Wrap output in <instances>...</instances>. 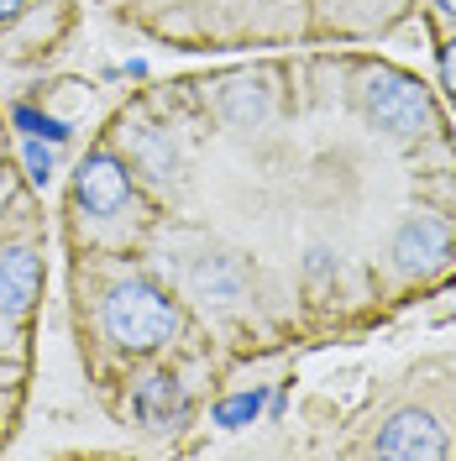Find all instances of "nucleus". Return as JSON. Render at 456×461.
I'll return each instance as SVG.
<instances>
[{
  "mask_svg": "<svg viewBox=\"0 0 456 461\" xmlns=\"http://www.w3.org/2000/svg\"><path fill=\"white\" fill-rule=\"evenodd\" d=\"M451 258V226L441 215H409L399 230H394V267L404 278H425L441 262Z\"/></svg>",
  "mask_w": 456,
  "mask_h": 461,
  "instance_id": "20e7f679",
  "label": "nucleus"
},
{
  "mask_svg": "<svg viewBox=\"0 0 456 461\" xmlns=\"http://www.w3.org/2000/svg\"><path fill=\"white\" fill-rule=\"evenodd\" d=\"M74 200H79V210H85V215H95V221H111V215H121V210H126V200H132V173H126V163H121V158H111V152H95V158H85V163H79V173H74Z\"/></svg>",
  "mask_w": 456,
  "mask_h": 461,
  "instance_id": "7ed1b4c3",
  "label": "nucleus"
},
{
  "mask_svg": "<svg viewBox=\"0 0 456 461\" xmlns=\"http://www.w3.org/2000/svg\"><path fill=\"white\" fill-rule=\"evenodd\" d=\"M451 451L446 430L435 425V414L425 409H399L383 430H378V456H399V461H441Z\"/></svg>",
  "mask_w": 456,
  "mask_h": 461,
  "instance_id": "39448f33",
  "label": "nucleus"
},
{
  "mask_svg": "<svg viewBox=\"0 0 456 461\" xmlns=\"http://www.w3.org/2000/svg\"><path fill=\"white\" fill-rule=\"evenodd\" d=\"M189 284L205 304H236V299H247V267L236 258H205L189 273Z\"/></svg>",
  "mask_w": 456,
  "mask_h": 461,
  "instance_id": "6e6552de",
  "label": "nucleus"
},
{
  "mask_svg": "<svg viewBox=\"0 0 456 461\" xmlns=\"http://www.w3.org/2000/svg\"><path fill=\"white\" fill-rule=\"evenodd\" d=\"M441 85L456 95V37L446 42V48H441Z\"/></svg>",
  "mask_w": 456,
  "mask_h": 461,
  "instance_id": "4468645a",
  "label": "nucleus"
},
{
  "mask_svg": "<svg viewBox=\"0 0 456 461\" xmlns=\"http://www.w3.org/2000/svg\"><path fill=\"white\" fill-rule=\"evenodd\" d=\"M257 409H262V393H236L215 409V425H226V430H242L247 420H257Z\"/></svg>",
  "mask_w": 456,
  "mask_h": 461,
  "instance_id": "9d476101",
  "label": "nucleus"
},
{
  "mask_svg": "<svg viewBox=\"0 0 456 461\" xmlns=\"http://www.w3.org/2000/svg\"><path fill=\"white\" fill-rule=\"evenodd\" d=\"M137 152H142L147 163H152V178H169L173 173V152H163V147H158V137H137Z\"/></svg>",
  "mask_w": 456,
  "mask_h": 461,
  "instance_id": "f8f14e48",
  "label": "nucleus"
},
{
  "mask_svg": "<svg viewBox=\"0 0 456 461\" xmlns=\"http://www.w3.org/2000/svg\"><path fill=\"white\" fill-rule=\"evenodd\" d=\"M22 5H27V0H0V22H16V16H22Z\"/></svg>",
  "mask_w": 456,
  "mask_h": 461,
  "instance_id": "2eb2a0df",
  "label": "nucleus"
},
{
  "mask_svg": "<svg viewBox=\"0 0 456 461\" xmlns=\"http://www.w3.org/2000/svg\"><path fill=\"white\" fill-rule=\"evenodd\" d=\"M27 168H32L37 184H48V178H53V152H48V147H37V142H27Z\"/></svg>",
  "mask_w": 456,
  "mask_h": 461,
  "instance_id": "ddd939ff",
  "label": "nucleus"
},
{
  "mask_svg": "<svg viewBox=\"0 0 456 461\" xmlns=\"http://www.w3.org/2000/svg\"><path fill=\"white\" fill-rule=\"evenodd\" d=\"M435 5H441V11H446V16H456V0H435Z\"/></svg>",
  "mask_w": 456,
  "mask_h": 461,
  "instance_id": "dca6fc26",
  "label": "nucleus"
},
{
  "mask_svg": "<svg viewBox=\"0 0 456 461\" xmlns=\"http://www.w3.org/2000/svg\"><path fill=\"white\" fill-rule=\"evenodd\" d=\"M362 111L378 121V131H388V137H399V142H415V137L435 131V100H430V89L420 85L415 74H399V68L368 74V85H362Z\"/></svg>",
  "mask_w": 456,
  "mask_h": 461,
  "instance_id": "f03ea898",
  "label": "nucleus"
},
{
  "mask_svg": "<svg viewBox=\"0 0 456 461\" xmlns=\"http://www.w3.org/2000/svg\"><path fill=\"white\" fill-rule=\"evenodd\" d=\"M42 294V262L32 247H0V315H27Z\"/></svg>",
  "mask_w": 456,
  "mask_h": 461,
  "instance_id": "423d86ee",
  "label": "nucleus"
},
{
  "mask_svg": "<svg viewBox=\"0 0 456 461\" xmlns=\"http://www.w3.org/2000/svg\"><path fill=\"white\" fill-rule=\"evenodd\" d=\"M184 414H189V399L173 373H152L137 388V420L147 430H173V425H184Z\"/></svg>",
  "mask_w": 456,
  "mask_h": 461,
  "instance_id": "0eeeda50",
  "label": "nucleus"
},
{
  "mask_svg": "<svg viewBox=\"0 0 456 461\" xmlns=\"http://www.w3.org/2000/svg\"><path fill=\"white\" fill-rule=\"evenodd\" d=\"M16 126H27L32 137H48V142H63L68 131H63V121H53V115H37L32 105H16Z\"/></svg>",
  "mask_w": 456,
  "mask_h": 461,
  "instance_id": "9b49d317",
  "label": "nucleus"
},
{
  "mask_svg": "<svg viewBox=\"0 0 456 461\" xmlns=\"http://www.w3.org/2000/svg\"><path fill=\"white\" fill-rule=\"evenodd\" d=\"M105 336L115 346H126V351H152V346H163L178 336V304H173L163 288L142 284V278H126V284H115L105 294Z\"/></svg>",
  "mask_w": 456,
  "mask_h": 461,
  "instance_id": "f257e3e1",
  "label": "nucleus"
},
{
  "mask_svg": "<svg viewBox=\"0 0 456 461\" xmlns=\"http://www.w3.org/2000/svg\"><path fill=\"white\" fill-rule=\"evenodd\" d=\"M221 115H226L231 126H257L268 115V89L257 85V79H231L221 89Z\"/></svg>",
  "mask_w": 456,
  "mask_h": 461,
  "instance_id": "1a4fd4ad",
  "label": "nucleus"
}]
</instances>
